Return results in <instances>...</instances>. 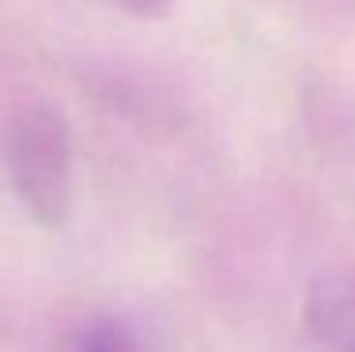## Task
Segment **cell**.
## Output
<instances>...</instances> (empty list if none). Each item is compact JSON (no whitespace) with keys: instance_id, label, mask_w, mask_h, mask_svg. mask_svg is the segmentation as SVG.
Listing matches in <instances>:
<instances>
[{"instance_id":"cell-1","label":"cell","mask_w":355,"mask_h":352,"mask_svg":"<svg viewBox=\"0 0 355 352\" xmlns=\"http://www.w3.org/2000/svg\"><path fill=\"white\" fill-rule=\"evenodd\" d=\"M8 167L23 205L42 224H61L72 201V144L64 117L46 103L23 106L8 137Z\"/></svg>"},{"instance_id":"cell-2","label":"cell","mask_w":355,"mask_h":352,"mask_svg":"<svg viewBox=\"0 0 355 352\" xmlns=\"http://www.w3.org/2000/svg\"><path fill=\"white\" fill-rule=\"evenodd\" d=\"M306 326L321 352H355V276H318L306 296Z\"/></svg>"},{"instance_id":"cell-3","label":"cell","mask_w":355,"mask_h":352,"mask_svg":"<svg viewBox=\"0 0 355 352\" xmlns=\"http://www.w3.org/2000/svg\"><path fill=\"white\" fill-rule=\"evenodd\" d=\"M80 352H151V349L144 345V337L132 330L129 322L103 318V322H95V326L83 330Z\"/></svg>"},{"instance_id":"cell-4","label":"cell","mask_w":355,"mask_h":352,"mask_svg":"<svg viewBox=\"0 0 355 352\" xmlns=\"http://www.w3.org/2000/svg\"><path fill=\"white\" fill-rule=\"evenodd\" d=\"M114 4L125 8V12H132V15H163L174 0H114Z\"/></svg>"}]
</instances>
